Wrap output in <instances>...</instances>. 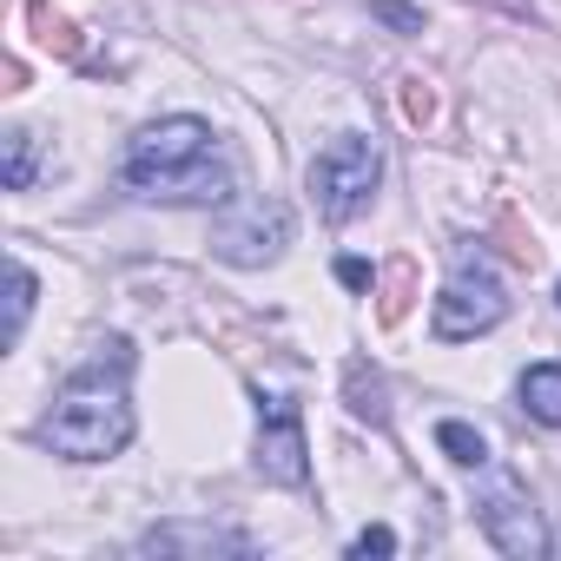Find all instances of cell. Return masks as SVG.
I'll use <instances>...</instances> for the list:
<instances>
[{"label":"cell","instance_id":"cell-8","mask_svg":"<svg viewBox=\"0 0 561 561\" xmlns=\"http://www.w3.org/2000/svg\"><path fill=\"white\" fill-rule=\"evenodd\" d=\"M522 410L548 430H561V364H528L522 370Z\"/></svg>","mask_w":561,"mask_h":561},{"label":"cell","instance_id":"cell-15","mask_svg":"<svg viewBox=\"0 0 561 561\" xmlns=\"http://www.w3.org/2000/svg\"><path fill=\"white\" fill-rule=\"evenodd\" d=\"M337 277H344L351 291H364V285H370V264H364V257H344V264H337Z\"/></svg>","mask_w":561,"mask_h":561},{"label":"cell","instance_id":"cell-16","mask_svg":"<svg viewBox=\"0 0 561 561\" xmlns=\"http://www.w3.org/2000/svg\"><path fill=\"white\" fill-rule=\"evenodd\" d=\"M554 298H561V291H554Z\"/></svg>","mask_w":561,"mask_h":561},{"label":"cell","instance_id":"cell-1","mask_svg":"<svg viewBox=\"0 0 561 561\" xmlns=\"http://www.w3.org/2000/svg\"><path fill=\"white\" fill-rule=\"evenodd\" d=\"M119 179L139 192V198H165V205H225L238 192V165L225 152V139L179 113V119H152L126 159H119Z\"/></svg>","mask_w":561,"mask_h":561},{"label":"cell","instance_id":"cell-2","mask_svg":"<svg viewBox=\"0 0 561 561\" xmlns=\"http://www.w3.org/2000/svg\"><path fill=\"white\" fill-rule=\"evenodd\" d=\"M126 370H133V344L113 337L100 344L93 364H80L54 410L41 416V443L54 456H73V462H106L133 443V397H126Z\"/></svg>","mask_w":561,"mask_h":561},{"label":"cell","instance_id":"cell-6","mask_svg":"<svg viewBox=\"0 0 561 561\" xmlns=\"http://www.w3.org/2000/svg\"><path fill=\"white\" fill-rule=\"evenodd\" d=\"M285 238H291V211L271 205V198L238 205V211L218 218V231H211L218 257H231V264H271L277 251H285Z\"/></svg>","mask_w":561,"mask_h":561},{"label":"cell","instance_id":"cell-12","mask_svg":"<svg viewBox=\"0 0 561 561\" xmlns=\"http://www.w3.org/2000/svg\"><path fill=\"white\" fill-rule=\"evenodd\" d=\"M34 185V133H8V192Z\"/></svg>","mask_w":561,"mask_h":561},{"label":"cell","instance_id":"cell-13","mask_svg":"<svg viewBox=\"0 0 561 561\" xmlns=\"http://www.w3.org/2000/svg\"><path fill=\"white\" fill-rule=\"evenodd\" d=\"M377 21H390L397 34H423V14H416V8H403V0H377Z\"/></svg>","mask_w":561,"mask_h":561},{"label":"cell","instance_id":"cell-9","mask_svg":"<svg viewBox=\"0 0 561 561\" xmlns=\"http://www.w3.org/2000/svg\"><path fill=\"white\" fill-rule=\"evenodd\" d=\"M436 443H443L449 462H462V469H489V443H482V430H469V423H436Z\"/></svg>","mask_w":561,"mask_h":561},{"label":"cell","instance_id":"cell-10","mask_svg":"<svg viewBox=\"0 0 561 561\" xmlns=\"http://www.w3.org/2000/svg\"><path fill=\"white\" fill-rule=\"evenodd\" d=\"M27 311H34V271H27V264H14V271H8V344L21 337Z\"/></svg>","mask_w":561,"mask_h":561},{"label":"cell","instance_id":"cell-5","mask_svg":"<svg viewBox=\"0 0 561 561\" xmlns=\"http://www.w3.org/2000/svg\"><path fill=\"white\" fill-rule=\"evenodd\" d=\"M311 449H305V416H298V403L291 397H264L257 390V476L264 482H277V489H305V476H311V462H305Z\"/></svg>","mask_w":561,"mask_h":561},{"label":"cell","instance_id":"cell-11","mask_svg":"<svg viewBox=\"0 0 561 561\" xmlns=\"http://www.w3.org/2000/svg\"><path fill=\"white\" fill-rule=\"evenodd\" d=\"M146 548H244V535H205V528H159Z\"/></svg>","mask_w":561,"mask_h":561},{"label":"cell","instance_id":"cell-14","mask_svg":"<svg viewBox=\"0 0 561 561\" xmlns=\"http://www.w3.org/2000/svg\"><path fill=\"white\" fill-rule=\"evenodd\" d=\"M351 554H397V535H390V528L377 522V528H364V535L351 541Z\"/></svg>","mask_w":561,"mask_h":561},{"label":"cell","instance_id":"cell-7","mask_svg":"<svg viewBox=\"0 0 561 561\" xmlns=\"http://www.w3.org/2000/svg\"><path fill=\"white\" fill-rule=\"evenodd\" d=\"M476 522H482V535H489L502 554H515V561L548 554V528H541V515L528 508V495H522L515 482H495V489L476 502Z\"/></svg>","mask_w":561,"mask_h":561},{"label":"cell","instance_id":"cell-4","mask_svg":"<svg viewBox=\"0 0 561 561\" xmlns=\"http://www.w3.org/2000/svg\"><path fill=\"white\" fill-rule=\"evenodd\" d=\"M377 179H383V152H377L364 133H337V139L311 159V198H318V211H324L331 225L357 218V211L370 205Z\"/></svg>","mask_w":561,"mask_h":561},{"label":"cell","instance_id":"cell-3","mask_svg":"<svg viewBox=\"0 0 561 561\" xmlns=\"http://www.w3.org/2000/svg\"><path fill=\"white\" fill-rule=\"evenodd\" d=\"M508 318V291H502V277L482 251H456V271H449V285L436 298V337L443 344H462V337H482Z\"/></svg>","mask_w":561,"mask_h":561}]
</instances>
